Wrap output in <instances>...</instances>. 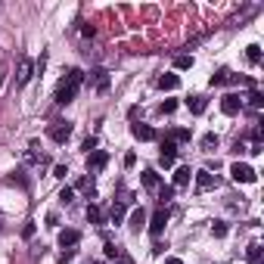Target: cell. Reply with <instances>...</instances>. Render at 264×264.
Instances as JSON below:
<instances>
[{
    "label": "cell",
    "mask_w": 264,
    "mask_h": 264,
    "mask_svg": "<svg viewBox=\"0 0 264 264\" xmlns=\"http://www.w3.org/2000/svg\"><path fill=\"white\" fill-rule=\"evenodd\" d=\"M165 264H183L181 258H165Z\"/></svg>",
    "instance_id": "f35d334b"
},
{
    "label": "cell",
    "mask_w": 264,
    "mask_h": 264,
    "mask_svg": "<svg viewBox=\"0 0 264 264\" xmlns=\"http://www.w3.org/2000/svg\"><path fill=\"white\" fill-rule=\"evenodd\" d=\"M230 174H233V181H236V183H255V181H258L255 168L243 165V162H233V165H230Z\"/></svg>",
    "instance_id": "7a4b0ae2"
},
{
    "label": "cell",
    "mask_w": 264,
    "mask_h": 264,
    "mask_svg": "<svg viewBox=\"0 0 264 264\" xmlns=\"http://www.w3.org/2000/svg\"><path fill=\"white\" fill-rule=\"evenodd\" d=\"M106 162H109V156H106L103 149L87 152V168H90V171H100V168H106Z\"/></svg>",
    "instance_id": "9c48e42d"
},
{
    "label": "cell",
    "mask_w": 264,
    "mask_h": 264,
    "mask_svg": "<svg viewBox=\"0 0 264 264\" xmlns=\"http://www.w3.org/2000/svg\"><path fill=\"white\" fill-rule=\"evenodd\" d=\"M87 221L90 224H100V221H103V211H100L97 205H87Z\"/></svg>",
    "instance_id": "603a6c76"
},
{
    "label": "cell",
    "mask_w": 264,
    "mask_h": 264,
    "mask_svg": "<svg viewBox=\"0 0 264 264\" xmlns=\"http://www.w3.org/2000/svg\"><path fill=\"white\" fill-rule=\"evenodd\" d=\"M245 255H249V261H258V258H261V245H258V243H252L249 249H245Z\"/></svg>",
    "instance_id": "f546056e"
},
{
    "label": "cell",
    "mask_w": 264,
    "mask_h": 264,
    "mask_svg": "<svg viewBox=\"0 0 264 264\" xmlns=\"http://www.w3.org/2000/svg\"><path fill=\"white\" fill-rule=\"evenodd\" d=\"M31 75H35V62H31L28 56H22V59H19V75H16V84L25 87V84L31 81Z\"/></svg>",
    "instance_id": "3957f363"
},
{
    "label": "cell",
    "mask_w": 264,
    "mask_h": 264,
    "mask_svg": "<svg viewBox=\"0 0 264 264\" xmlns=\"http://www.w3.org/2000/svg\"><path fill=\"white\" fill-rule=\"evenodd\" d=\"M211 236H227V224H221V221H215V224H211Z\"/></svg>",
    "instance_id": "f1b7e54d"
},
{
    "label": "cell",
    "mask_w": 264,
    "mask_h": 264,
    "mask_svg": "<svg viewBox=\"0 0 264 264\" xmlns=\"http://www.w3.org/2000/svg\"><path fill=\"white\" fill-rule=\"evenodd\" d=\"M131 134L137 140H156V131H152L149 124H131Z\"/></svg>",
    "instance_id": "7c38bea8"
},
{
    "label": "cell",
    "mask_w": 264,
    "mask_h": 264,
    "mask_svg": "<svg viewBox=\"0 0 264 264\" xmlns=\"http://www.w3.org/2000/svg\"><path fill=\"white\" fill-rule=\"evenodd\" d=\"M115 264H131V258H124V255H122V258H115Z\"/></svg>",
    "instance_id": "74e56055"
},
{
    "label": "cell",
    "mask_w": 264,
    "mask_h": 264,
    "mask_svg": "<svg viewBox=\"0 0 264 264\" xmlns=\"http://www.w3.org/2000/svg\"><path fill=\"white\" fill-rule=\"evenodd\" d=\"M93 146H97V140H93V137L84 140V149H87V152H93Z\"/></svg>",
    "instance_id": "8d00e7d4"
},
{
    "label": "cell",
    "mask_w": 264,
    "mask_h": 264,
    "mask_svg": "<svg viewBox=\"0 0 264 264\" xmlns=\"http://www.w3.org/2000/svg\"><path fill=\"white\" fill-rule=\"evenodd\" d=\"M193 65V56H186V53H181V56H174V69L177 72H186Z\"/></svg>",
    "instance_id": "ffe728a7"
},
{
    "label": "cell",
    "mask_w": 264,
    "mask_h": 264,
    "mask_svg": "<svg viewBox=\"0 0 264 264\" xmlns=\"http://www.w3.org/2000/svg\"><path fill=\"white\" fill-rule=\"evenodd\" d=\"M261 137H264V131L255 124V127H252V143H255V146H261Z\"/></svg>",
    "instance_id": "1f68e13d"
},
{
    "label": "cell",
    "mask_w": 264,
    "mask_h": 264,
    "mask_svg": "<svg viewBox=\"0 0 264 264\" xmlns=\"http://www.w3.org/2000/svg\"><path fill=\"white\" fill-rule=\"evenodd\" d=\"M165 224H168V208H159L156 215L149 218V233H152V236H162V230H165Z\"/></svg>",
    "instance_id": "5b68a950"
},
{
    "label": "cell",
    "mask_w": 264,
    "mask_h": 264,
    "mask_svg": "<svg viewBox=\"0 0 264 264\" xmlns=\"http://www.w3.org/2000/svg\"><path fill=\"white\" fill-rule=\"evenodd\" d=\"M240 109H243V100L236 97V93H227V97L221 100V112L224 115H240Z\"/></svg>",
    "instance_id": "8992f818"
},
{
    "label": "cell",
    "mask_w": 264,
    "mask_h": 264,
    "mask_svg": "<svg viewBox=\"0 0 264 264\" xmlns=\"http://www.w3.org/2000/svg\"><path fill=\"white\" fill-rule=\"evenodd\" d=\"M186 106H190L193 115H202V112H205V97H190V100H186Z\"/></svg>",
    "instance_id": "9a60e30c"
},
{
    "label": "cell",
    "mask_w": 264,
    "mask_h": 264,
    "mask_svg": "<svg viewBox=\"0 0 264 264\" xmlns=\"http://www.w3.org/2000/svg\"><path fill=\"white\" fill-rule=\"evenodd\" d=\"M69 137H72V124L69 122H56L53 127H50V140L53 143H65Z\"/></svg>",
    "instance_id": "277c9868"
},
{
    "label": "cell",
    "mask_w": 264,
    "mask_h": 264,
    "mask_svg": "<svg viewBox=\"0 0 264 264\" xmlns=\"http://www.w3.org/2000/svg\"><path fill=\"white\" fill-rule=\"evenodd\" d=\"M245 56H249L252 65H258V62H261V47H258V44H249V47H245Z\"/></svg>",
    "instance_id": "44dd1931"
},
{
    "label": "cell",
    "mask_w": 264,
    "mask_h": 264,
    "mask_svg": "<svg viewBox=\"0 0 264 264\" xmlns=\"http://www.w3.org/2000/svg\"><path fill=\"white\" fill-rule=\"evenodd\" d=\"M143 224H146V211H143V208H134V215H131V230H140Z\"/></svg>",
    "instance_id": "d6986e66"
},
{
    "label": "cell",
    "mask_w": 264,
    "mask_h": 264,
    "mask_svg": "<svg viewBox=\"0 0 264 264\" xmlns=\"http://www.w3.org/2000/svg\"><path fill=\"white\" fill-rule=\"evenodd\" d=\"M202 149H218V137H215V134H205V137H202Z\"/></svg>",
    "instance_id": "484cf974"
},
{
    "label": "cell",
    "mask_w": 264,
    "mask_h": 264,
    "mask_svg": "<svg viewBox=\"0 0 264 264\" xmlns=\"http://www.w3.org/2000/svg\"><path fill=\"white\" fill-rule=\"evenodd\" d=\"M168 140L171 143H190V131H186V127H177V131L168 134Z\"/></svg>",
    "instance_id": "e0dca14e"
},
{
    "label": "cell",
    "mask_w": 264,
    "mask_h": 264,
    "mask_svg": "<svg viewBox=\"0 0 264 264\" xmlns=\"http://www.w3.org/2000/svg\"><path fill=\"white\" fill-rule=\"evenodd\" d=\"M78 243H81V233H78V230H72V227L59 230V245H62V249H72V245H78Z\"/></svg>",
    "instance_id": "ba28073f"
},
{
    "label": "cell",
    "mask_w": 264,
    "mask_h": 264,
    "mask_svg": "<svg viewBox=\"0 0 264 264\" xmlns=\"http://www.w3.org/2000/svg\"><path fill=\"white\" fill-rule=\"evenodd\" d=\"M249 264H258V261H249Z\"/></svg>",
    "instance_id": "ab89813d"
},
{
    "label": "cell",
    "mask_w": 264,
    "mask_h": 264,
    "mask_svg": "<svg viewBox=\"0 0 264 264\" xmlns=\"http://www.w3.org/2000/svg\"><path fill=\"white\" fill-rule=\"evenodd\" d=\"M75 186H78V190H81V193H87V196H93V181H90V177H81V181H78V183H75Z\"/></svg>",
    "instance_id": "cb8c5ba5"
},
{
    "label": "cell",
    "mask_w": 264,
    "mask_h": 264,
    "mask_svg": "<svg viewBox=\"0 0 264 264\" xmlns=\"http://www.w3.org/2000/svg\"><path fill=\"white\" fill-rule=\"evenodd\" d=\"M190 177H193V171H190L186 165H181V168L174 171V186H186V183H190Z\"/></svg>",
    "instance_id": "4fadbf2b"
},
{
    "label": "cell",
    "mask_w": 264,
    "mask_h": 264,
    "mask_svg": "<svg viewBox=\"0 0 264 264\" xmlns=\"http://www.w3.org/2000/svg\"><path fill=\"white\" fill-rule=\"evenodd\" d=\"M177 84H181V78H177V75H171V72H168V75H162V78H159V87H162V90H174Z\"/></svg>",
    "instance_id": "2e32d148"
},
{
    "label": "cell",
    "mask_w": 264,
    "mask_h": 264,
    "mask_svg": "<svg viewBox=\"0 0 264 264\" xmlns=\"http://www.w3.org/2000/svg\"><path fill=\"white\" fill-rule=\"evenodd\" d=\"M81 84H84V72L81 69H69V72H65V78L59 81V87H56V106H69L72 100L78 97Z\"/></svg>",
    "instance_id": "6da1fadb"
},
{
    "label": "cell",
    "mask_w": 264,
    "mask_h": 264,
    "mask_svg": "<svg viewBox=\"0 0 264 264\" xmlns=\"http://www.w3.org/2000/svg\"><path fill=\"white\" fill-rule=\"evenodd\" d=\"M90 84H93L97 90H106V87H109V72H106V69H93V72H90Z\"/></svg>",
    "instance_id": "30bf717a"
},
{
    "label": "cell",
    "mask_w": 264,
    "mask_h": 264,
    "mask_svg": "<svg viewBox=\"0 0 264 264\" xmlns=\"http://www.w3.org/2000/svg\"><path fill=\"white\" fill-rule=\"evenodd\" d=\"M22 236H25V240H31V236H35V224H25V230H22Z\"/></svg>",
    "instance_id": "e575fe53"
},
{
    "label": "cell",
    "mask_w": 264,
    "mask_h": 264,
    "mask_svg": "<svg viewBox=\"0 0 264 264\" xmlns=\"http://www.w3.org/2000/svg\"><path fill=\"white\" fill-rule=\"evenodd\" d=\"M6 69H10V65L0 62V90H3V81H6Z\"/></svg>",
    "instance_id": "836d02e7"
},
{
    "label": "cell",
    "mask_w": 264,
    "mask_h": 264,
    "mask_svg": "<svg viewBox=\"0 0 264 264\" xmlns=\"http://www.w3.org/2000/svg\"><path fill=\"white\" fill-rule=\"evenodd\" d=\"M124 202H115L112 208H109V218H112V224H122V218H124Z\"/></svg>",
    "instance_id": "ac0fdd59"
},
{
    "label": "cell",
    "mask_w": 264,
    "mask_h": 264,
    "mask_svg": "<svg viewBox=\"0 0 264 264\" xmlns=\"http://www.w3.org/2000/svg\"><path fill=\"white\" fill-rule=\"evenodd\" d=\"M174 109H177V103H174V100H165V103H162V115H171Z\"/></svg>",
    "instance_id": "4dcf8cb0"
},
{
    "label": "cell",
    "mask_w": 264,
    "mask_h": 264,
    "mask_svg": "<svg viewBox=\"0 0 264 264\" xmlns=\"http://www.w3.org/2000/svg\"><path fill=\"white\" fill-rule=\"evenodd\" d=\"M249 103H252L255 109H261V106H264V93H261V90H252V93H249Z\"/></svg>",
    "instance_id": "4316f807"
},
{
    "label": "cell",
    "mask_w": 264,
    "mask_h": 264,
    "mask_svg": "<svg viewBox=\"0 0 264 264\" xmlns=\"http://www.w3.org/2000/svg\"><path fill=\"white\" fill-rule=\"evenodd\" d=\"M221 84H240V75H233L230 69H218V75H211V87H221Z\"/></svg>",
    "instance_id": "52a82bcc"
},
{
    "label": "cell",
    "mask_w": 264,
    "mask_h": 264,
    "mask_svg": "<svg viewBox=\"0 0 264 264\" xmlns=\"http://www.w3.org/2000/svg\"><path fill=\"white\" fill-rule=\"evenodd\" d=\"M218 181H215V174L211 171H196V190H211Z\"/></svg>",
    "instance_id": "8fae6325"
},
{
    "label": "cell",
    "mask_w": 264,
    "mask_h": 264,
    "mask_svg": "<svg viewBox=\"0 0 264 264\" xmlns=\"http://www.w3.org/2000/svg\"><path fill=\"white\" fill-rule=\"evenodd\" d=\"M59 202H65V205H69V202H75V190H72V186H62V193H59Z\"/></svg>",
    "instance_id": "83f0119b"
},
{
    "label": "cell",
    "mask_w": 264,
    "mask_h": 264,
    "mask_svg": "<svg viewBox=\"0 0 264 264\" xmlns=\"http://www.w3.org/2000/svg\"><path fill=\"white\" fill-rule=\"evenodd\" d=\"M159 199H162V205H168V202L174 199V186H165V183H162V186H159Z\"/></svg>",
    "instance_id": "7402d4cb"
},
{
    "label": "cell",
    "mask_w": 264,
    "mask_h": 264,
    "mask_svg": "<svg viewBox=\"0 0 264 264\" xmlns=\"http://www.w3.org/2000/svg\"><path fill=\"white\" fill-rule=\"evenodd\" d=\"M106 258H122V249L112 240H106Z\"/></svg>",
    "instance_id": "d4e9b609"
},
{
    "label": "cell",
    "mask_w": 264,
    "mask_h": 264,
    "mask_svg": "<svg viewBox=\"0 0 264 264\" xmlns=\"http://www.w3.org/2000/svg\"><path fill=\"white\" fill-rule=\"evenodd\" d=\"M134 162H137V156H134V152H127V156H124V165H127V168H134Z\"/></svg>",
    "instance_id": "d590c367"
},
{
    "label": "cell",
    "mask_w": 264,
    "mask_h": 264,
    "mask_svg": "<svg viewBox=\"0 0 264 264\" xmlns=\"http://www.w3.org/2000/svg\"><path fill=\"white\" fill-rule=\"evenodd\" d=\"M143 186H146V190H159V186H162L159 174L152 171V168H149V171H143Z\"/></svg>",
    "instance_id": "5bb4252c"
},
{
    "label": "cell",
    "mask_w": 264,
    "mask_h": 264,
    "mask_svg": "<svg viewBox=\"0 0 264 264\" xmlns=\"http://www.w3.org/2000/svg\"><path fill=\"white\" fill-rule=\"evenodd\" d=\"M65 174H69V168H65V165H56L53 168V177H59V181H65Z\"/></svg>",
    "instance_id": "d6a6232c"
}]
</instances>
